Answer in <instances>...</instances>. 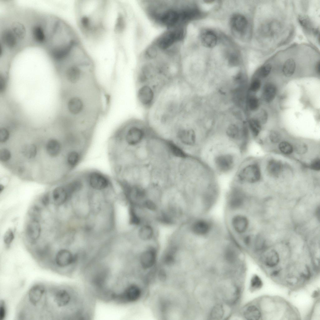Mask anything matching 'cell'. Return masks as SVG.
Here are the masks:
<instances>
[{
    "instance_id": "obj_1",
    "label": "cell",
    "mask_w": 320,
    "mask_h": 320,
    "mask_svg": "<svg viewBox=\"0 0 320 320\" xmlns=\"http://www.w3.org/2000/svg\"><path fill=\"white\" fill-rule=\"evenodd\" d=\"M96 299L85 286L72 284H48L43 318L91 320L95 313Z\"/></svg>"
},
{
    "instance_id": "obj_2",
    "label": "cell",
    "mask_w": 320,
    "mask_h": 320,
    "mask_svg": "<svg viewBox=\"0 0 320 320\" xmlns=\"http://www.w3.org/2000/svg\"><path fill=\"white\" fill-rule=\"evenodd\" d=\"M185 84L181 78L169 83L147 110L146 122L157 133L169 134L178 120L185 105Z\"/></svg>"
},
{
    "instance_id": "obj_3",
    "label": "cell",
    "mask_w": 320,
    "mask_h": 320,
    "mask_svg": "<svg viewBox=\"0 0 320 320\" xmlns=\"http://www.w3.org/2000/svg\"><path fill=\"white\" fill-rule=\"evenodd\" d=\"M244 152L223 136H212L203 145L198 157L216 175H225L236 170Z\"/></svg>"
},
{
    "instance_id": "obj_4",
    "label": "cell",
    "mask_w": 320,
    "mask_h": 320,
    "mask_svg": "<svg viewBox=\"0 0 320 320\" xmlns=\"http://www.w3.org/2000/svg\"><path fill=\"white\" fill-rule=\"evenodd\" d=\"M145 5L150 17L168 29L185 26L194 18L190 4L181 1H148Z\"/></svg>"
},
{
    "instance_id": "obj_5",
    "label": "cell",
    "mask_w": 320,
    "mask_h": 320,
    "mask_svg": "<svg viewBox=\"0 0 320 320\" xmlns=\"http://www.w3.org/2000/svg\"><path fill=\"white\" fill-rule=\"evenodd\" d=\"M108 3L104 1H80L76 2L77 22L83 35L95 40L102 38L107 30L106 22Z\"/></svg>"
},
{
    "instance_id": "obj_6",
    "label": "cell",
    "mask_w": 320,
    "mask_h": 320,
    "mask_svg": "<svg viewBox=\"0 0 320 320\" xmlns=\"http://www.w3.org/2000/svg\"><path fill=\"white\" fill-rule=\"evenodd\" d=\"M154 133L146 122L135 118L129 119L114 132L112 148L132 150L141 145Z\"/></svg>"
},
{
    "instance_id": "obj_7",
    "label": "cell",
    "mask_w": 320,
    "mask_h": 320,
    "mask_svg": "<svg viewBox=\"0 0 320 320\" xmlns=\"http://www.w3.org/2000/svg\"><path fill=\"white\" fill-rule=\"evenodd\" d=\"M48 284L39 282L28 290L18 306L17 317L20 319L41 318L43 311Z\"/></svg>"
},
{
    "instance_id": "obj_8",
    "label": "cell",
    "mask_w": 320,
    "mask_h": 320,
    "mask_svg": "<svg viewBox=\"0 0 320 320\" xmlns=\"http://www.w3.org/2000/svg\"><path fill=\"white\" fill-rule=\"evenodd\" d=\"M236 171L232 184L241 187L257 183L261 179L260 167L255 162L242 160Z\"/></svg>"
},
{
    "instance_id": "obj_9",
    "label": "cell",
    "mask_w": 320,
    "mask_h": 320,
    "mask_svg": "<svg viewBox=\"0 0 320 320\" xmlns=\"http://www.w3.org/2000/svg\"><path fill=\"white\" fill-rule=\"evenodd\" d=\"M185 27L169 29L156 38L151 46L156 50L163 51L181 43L186 35Z\"/></svg>"
},
{
    "instance_id": "obj_10",
    "label": "cell",
    "mask_w": 320,
    "mask_h": 320,
    "mask_svg": "<svg viewBox=\"0 0 320 320\" xmlns=\"http://www.w3.org/2000/svg\"><path fill=\"white\" fill-rule=\"evenodd\" d=\"M82 173L85 186L96 191H103L111 188L113 182L108 175L98 170H88Z\"/></svg>"
},
{
    "instance_id": "obj_11",
    "label": "cell",
    "mask_w": 320,
    "mask_h": 320,
    "mask_svg": "<svg viewBox=\"0 0 320 320\" xmlns=\"http://www.w3.org/2000/svg\"><path fill=\"white\" fill-rule=\"evenodd\" d=\"M203 215L200 216L192 224L191 230L192 233L198 237L207 238L218 233L214 221Z\"/></svg>"
},
{
    "instance_id": "obj_12",
    "label": "cell",
    "mask_w": 320,
    "mask_h": 320,
    "mask_svg": "<svg viewBox=\"0 0 320 320\" xmlns=\"http://www.w3.org/2000/svg\"><path fill=\"white\" fill-rule=\"evenodd\" d=\"M231 212L232 215L230 218V224L233 232L240 237L243 235L247 232L249 225V221L248 218L242 213L238 211Z\"/></svg>"
},
{
    "instance_id": "obj_13",
    "label": "cell",
    "mask_w": 320,
    "mask_h": 320,
    "mask_svg": "<svg viewBox=\"0 0 320 320\" xmlns=\"http://www.w3.org/2000/svg\"><path fill=\"white\" fill-rule=\"evenodd\" d=\"M137 87L138 100L140 105L147 110L153 104L158 94L148 86L144 85Z\"/></svg>"
},
{
    "instance_id": "obj_14",
    "label": "cell",
    "mask_w": 320,
    "mask_h": 320,
    "mask_svg": "<svg viewBox=\"0 0 320 320\" xmlns=\"http://www.w3.org/2000/svg\"><path fill=\"white\" fill-rule=\"evenodd\" d=\"M230 25L232 32L236 37L242 38L245 35L248 22L244 16L239 14L232 15L230 19Z\"/></svg>"
},
{
    "instance_id": "obj_15",
    "label": "cell",
    "mask_w": 320,
    "mask_h": 320,
    "mask_svg": "<svg viewBox=\"0 0 320 320\" xmlns=\"http://www.w3.org/2000/svg\"><path fill=\"white\" fill-rule=\"evenodd\" d=\"M86 149L70 148L66 154L65 163L69 170H72L77 167L83 158Z\"/></svg>"
},
{
    "instance_id": "obj_16",
    "label": "cell",
    "mask_w": 320,
    "mask_h": 320,
    "mask_svg": "<svg viewBox=\"0 0 320 320\" xmlns=\"http://www.w3.org/2000/svg\"><path fill=\"white\" fill-rule=\"evenodd\" d=\"M41 232V227L39 221L31 219L27 224L26 234L28 240L34 243L39 239Z\"/></svg>"
},
{
    "instance_id": "obj_17",
    "label": "cell",
    "mask_w": 320,
    "mask_h": 320,
    "mask_svg": "<svg viewBox=\"0 0 320 320\" xmlns=\"http://www.w3.org/2000/svg\"><path fill=\"white\" fill-rule=\"evenodd\" d=\"M284 166L282 162L275 159H271L267 163L266 171L268 175L273 178L279 177L283 169Z\"/></svg>"
},
{
    "instance_id": "obj_18",
    "label": "cell",
    "mask_w": 320,
    "mask_h": 320,
    "mask_svg": "<svg viewBox=\"0 0 320 320\" xmlns=\"http://www.w3.org/2000/svg\"><path fill=\"white\" fill-rule=\"evenodd\" d=\"M200 39L203 45L209 48L214 47L218 41V37L216 33L210 30L203 31L200 35Z\"/></svg>"
},
{
    "instance_id": "obj_19",
    "label": "cell",
    "mask_w": 320,
    "mask_h": 320,
    "mask_svg": "<svg viewBox=\"0 0 320 320\" xmlns=\"http://www.w3.org/2000/svg\"><path fill=\"white\" fill-rule=\"evenodd\" d=\"M70 197L65 186L56 188L52 192L53 200L54 203L58 205L63 204Z\"/></svg>"
},
{
    "instance_id": "obj_20",
    "label": "cell",
    "mask_w": 320,
    "mask_h": 320,
    "mask_svg": "<svg viewBox=\"0 0 320 320\" xmlns=\"http://www.w3.org/2000/svg\"><path fill=\"white\" fill-rule=\"evenodd\" d=\"M46 150L47 154L50 157H56L61 151V145L57 140L51 139L46 143Z\"/></svg>"
},
{
    "instance_id": "obj_21",
    "label": "cell",
    "mask_w": 320,
    "mask_h": 320,
    "mask_svg": "<svg viewBox=\"0 0 320 320\" xmlns=\"http://www.w3.org/2000/svg\"><path fill=\"white\" fill-rule=\"evenodd\" d=\"M279 261V255L275 250H271L265 253L264 262L266 266L269 268L274 267L278 264Z\"/></svg>"
},
{
    "instance_id": "obj_22",
    "label": "cell",
    "mask_w": 320,
    "mask_h": 320,
    "mask_svg": "<svg viewBox=\"0 0 320 320\" xmlns=\"http://www.w3.org/2000/svg\"><path fill=\"white\" fill-rule=\"evenodd\" d=\"M277 92L276 86L273 83L268 82L263 88L262 95L264 101L268 103L272 102L274 99Z\"/></svg>"
},
{
    "instance_id": "obj_23",
    "label": "cell",
    "mask_w": 320,
    "mask_h": 320,
    "mask_svg": "<svg viewBox=\"0 0 320 320\" xmlns=\"http://www.w3.org/2000/svg\"><path fill=\"white\" fill-rule=\"evenodd\" d=\"M243 316L247 320H258L262 317V312L260 309L254 305L248 306L243 312Z\"/></svg>"
},
{
    "instance_id": "obj_24",
    "label": "cell",
    "mask_w": 320,
    "mask_h": 320,
    "mask_svg": "<svg viewBox=\"0 0 320 320\" xmlns=\"http://www.w3.org/2000/svg\"><path fill=\"white\" fill-rule=\"evenodd\" d=\"M21 152L25 158L31 159L36 157L37 153V148L34 144H26L22 147Z\"/></svg>"
},
{
    "instance_id": "obj_25",
    "label": "cell",
    "mask_w": 320,
    "mask_h": 320,
    "mask_svg": "<svg viewBox=\"0 0 320 320\" xmlns=\"http://www.w3.org/2000/svg\"><path fill=\"white\" fill-rule=\"evenodd\" d=\"M154 231L152 227L150 225H145L142 226L138 231L140 238L143 240L147 241L152 237Z\"/></svg>"
},
{
    "instance_id": "obj_26",
    "label": "cell",
    "mask_w": 320,
    "mask_h": 320,
    "mask_svg": "<svg viewBox=\"0 0 320 320\" xmlns=\"http://www.w3.org/2000/svg\"><path fill=\"white\" fill-rule=\"evenodd\" d=\"M296 68V63L292 58L287 59L284 62L282 68V72L287 77L292 76L294 73Z\"/></svg>"
},
{
    "instance_id": "obj_27",
    "label": "cell",
    "mask_w": 320,
    "mask_h": 320,
    "mask_svg": "<svg viewBox=\"0 0 320 320\" xmlns=\"http://www.w3.org/2000/svg\"><path fill=\"white\" fill-rule=\"evenodd\" d=\"M272 69V66L269 64L263 65L259 68L256 71L253 78H264L267 77L270 73Z\"/></svg>"
},
{
    "instance_id": "obj_28",
    "label": "cell",
    "mask_w": 320,
    "mask_h": 320,
    "mask_svg": "<svg viewBox=\"0 0 320 320\" xmlns=\"http://www.w3.org/2000/svg\"><path fill=\"white\" fill-rule=\"evenodd\" d=\"M249 127L252 136L257 137L261 130V123L258 119H252L249 122Z\"/></svg>"
},
{
    "instance_id": "obj_29",
    "label": "cell",
    "mask_w": 320,
    "mask_h": 320,
    "mask_svg": "<svg viewBox=\"0 0 320 320\" xmlns=\"http://www.w3.org/2000/svg\"><path fill=\"white\" fill-rule=\"evenodd\" d=\"M224 309L223 306L220 304L216 305L211 311L210 318L211 319H220L223 316Z\"/></svg>"
},
{
    "instance_id": "obj_30",
    "label": "cell",
    "mask_w": 320,
    "mask_h": 320,
    "mask_svg": "<svg viewBox=\"0 0 320 320\" xmlns=\"http://www.w3.org/2000/svg\"><path fill=\"white\" fill-rule=\"evenodd\" d=\"M278 148L281 152L286 155H290L294 151L293 146L289 142L285 141L279 143Z\"/></svg>"
},
{
    "instance_id": "obj_31",
    "label": "cell",
    "mask_w": 320,
    "mask_h": 320,
    "mask_svg": "<svg viewBox=\"0 0 320 320\" xmlns=\"http://www.w3.org/2000/svg\"><path fill=\"white\" fill-rule=\"evenodd\" d=\"M293 147L295 152L300 155L305 154L308 150V147L307 144L302 142L296 143L293 146Z\"/></svg>"
},
{
    "instance_id": "obj_32",
    "label": "cell",
    "mask_w": 320,
    "mask_h": 320,
    "mask_svg": "<svg viewBox=\"0 0 320 320\" xmlns=\"http://www.w3.org/2000/svg\"><path fill=\"white\" fill-rule=\"evenodd\" d=\"M262 286V282L260 277L257 275H254L251 278L250 283V288L252 290L260 289Z\"/></svg>"
},
{
    "instance_id": "obj_33",
    "label": "cell",
    "mask_w": 320,
    "mask_h": 320,
    "mask_svg": "<svg viewBox=\"0 0 320 320\" xmlns=\"http://www.w3.org/2000/svg\"><path fill=\"white\" fill-rule=\"evenodd\" d=\"M14 238V234L12 229H8L6 232L3 237V242L5 245L8 246L12 243Z\"/></svg>"
},
{
    "instance_id": "obj_34",
    "label": "cell",
    "mask_w": 320,
    "mask_h": 320,
    "mask_svg": "<svg viewBox=\"0 0 320 320\" xmlns=\"http://www.w3.org/2000/svg\"><path fill=\"white\" fill-rule=\"evenodd\" d=\"M29 214L31 217V219L39 221V219L41 216L40 209L37 206H34L29 211Z\"/></svg>"
},
{
    "instance_id": "obj_35",
    "label": "cell",
    "mask_w": 320,
    "mask_h": 320,
    "mask_svg": "<svg viewBox=\"0 0 320 320\" xmlns=\"http://www.w3.org/2000/svg\"><path fill=\"white\" fill-rule=\"evenodd\" d=\"M269 138L270 142L274 144L279 143L282 139L280 134L275 130H272L270 132Z\"/></svg>"
},
{
    "instance_id": "obj_36",
    "label": "cell",
    "mask_w": 320,
    "mask_h": 320,
    "mask_svg": "<svg viewBox=\"0 0 320 320\" xmlns=\"http://www.w3.org/2000/svg\"><path fill=\"white\" fill-rule=\"evenodd\" d=\"M11 154L9 150L7 148H2L0 151V159L2 162H6L11 158Z\"/></svg>"
},
{
    "instance_id": "obj_37",
    "label": "cell",
    "mask_w": 320,
    "mask_h": 320,
    "mask_svg": "<svg viewBox=\"0 0 320 320\" xmlns=\"http://www.w3.org/2000/svg\"><path fill=\"white\" fill-rule=\"evenodd\" d=\"M248 105L249 108L251 110H256L259 107V100L255 97H251L249 100Z\"/></svg>"
},
{
    "instance_id": "obj_38",
    "label": "cell",
    "mask_w": 320,
    "mask_h": 320,
    "mask_svg": "<svg viewBox=\"0 0 320 320\" xmlns=\"http://www.w3.org/2000/svg\"><path fill=\"white\" fill-rule=\"evenodd\" d=\"M10 133L8 130L5 128L0 129V142L4 143L6 142L9 139Z\"/></svg>"
},
{
    "instance_id": "obj_39",
    "label": "cell",
    "mask_w": 320,
    "mask_h": 320,
    "mask_svg": "<svg viewBox=\"0 0 320 320\" xmlns=\"http://www.w3.org/2000/svg\"><path fill=\"white\" fill-rule=\"evenodd\" d=\"M255 248L257 250H261L264 247L265 241L261 237L257 236L253 241Z\"/></svg>"
},
{
    "instance_id": "obj_40",
    "label": "cell",
    "mask_w": 320,
    "mask_h": 320,
    "mask_svg": "<svg viewBox=\"0 0 320 320\" xmlns=\"http://www.w3.org/2000/svg\"><path fill=\"white\" fill-rule=\"evenodd\" d=\"M7 314L6 304L5 301L1 300L0 302V320H4Z\"/></svg>"
},
{
    "instance_id": "obj_41",
    "label": "cell",
    "mask_w": 320,
    "mask_h": 320,
    "mask_svg": "<svg viewBox=\"0 0 320 320\" xmlns=\"http://www.w3.org/2000/svg\"><path fill=\"white\" fill-rule=\"evenodd\" d=\"M261 86V82L258 78H254L250 86V90L253 92H256L258 91Z\"/></svg>"
},
{
    "instance_id": "obj_42",
    "label": "cell",
    "mask_w": 320,
    "mask_h": 320,
    "mask_svg": "<svg viewBox=\"0 0 320 320\" xmlns=\"http://www.w3.org/2000/svg\"><path fill=\"white\" fill-rule=\"evenodd\" d=\"M310 167L313 170L316 171H319L320 169V161L319 158H317L314 159L312 162Z\"/></svg>"
},
{
    "instance_id": "obj_43",
    "label": "cell",
    "mask_w": 320,
    "mask_h": 320,
    "mask_svg": "<svg viewBox=\"0 0 320 320\" xmlns=\"http://www.w3.org/2000/svg\"><path fill=\"white\" fill-rule=\"evenodd\" d=\"M299 21L300 24L304 27L308 28L310 26L309 22L308 19L304 16H300L299 18Z\"/></svg>"
},
{
    "instance_id": "obj_44",
    "label": "cell",
    "mask_w": 320,
    "mask_h": 320,
    "mask_svg": "<svg viewBox=\"0 0 320 320\" xmlns=\"http://www.w3.org/2000/svg\"><path fill=\"white\" fill-rule=\"evenodd\" d=\"M4 76L0 75V91L3 92L6 88L7 85L6 80Z\"/></svg>"
},
{
    "instance_id": "obj_45",
    "label": "cell",
    "mask_w": 320,
    "mask_h": 320,
    "mask_svg": "<svg viewBox=\"0 0 320 320\" xmlns=\"http://www.w3.org/2000/svg\"><path fill=\"white\" fill-rule=\"evenodd\" d=\"M261 111L260 117V120L259 122L260 123H264L267 121L268 114L267 112L264 110H262Z\"/></svg>"
},
{
    "instance_id": "obj_46",
    "label": "cell",
    "mask_w": 320,
    "mask_h": 320,
    "mask_svg": "<svg viewBox=\"0 0 320 320\" xmlns=\"http://www.w3.org/2000/svg\"><path fill=\"white\" fill-rule=\"evenodd\" d=\"M49 196L48 193L45 194L42 199V203L45 206L48 205L49 203Z\"/></svg>"
},
{
    "instance_id": "obj_47",
    "label": "cell",
    "mask_w": 320,
    "mask_h": 320,
    "mask_svg": "<svg viewBox=\"0 0 320 320\" xmlns=\"http://www.w3.org/2000/svg\"><path fill=\"white\" fill-rule=\"evenodd\" d=\"M144 204L145 206L149 209H152L155 208V204L152 201L149 200L145 202Z\"/></svg>"
},
{
    "instance_id": "obj_48",
    "label": "cell",
    "mask_w": 320,
    "mask_h": 320,
    "mask_svg": "<svg viewBox=\"0 0 320 320\" xmlns=\"http://www.w3.org/2000/svg\"><path fill=\"white\" fill-rule=\"evenodd\" d=\"M280 271V270L279 269L275 270L272 271L271 273V275L274 277L276 276L279 274Z\"/></svg>"
},
{
    "instance_id": "obj_49",
    "label": "cell",
    "mask_w": 320,
    "mask_h": 320,
    "mask_svg": "<svg viewBox=\"0 0 320 320\" xmlns=\"http://www.w3.org/2000/svg\"><path fill=\"white\" fill-rule=\"evenodd\" d=\"M320 62H317L316 67V71L317 73L320 74Z\"/></svg>"
},
{
    "instance_id": "obj_50",
    "label": "cell",
    "mask_w": 320,
    "mask_h": 320,
    "mask_svg": "<svg viewBox=\"0 0 320 320\" xmlns=\"http://www.w3.org/2000/svg\"><path fill=\"white\" fill-rule=\"evenodd\" d=\"M4 187L2 185H1L0 186V191L1 192L4 189Z\"/></svg>"
}]
</instances>
